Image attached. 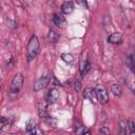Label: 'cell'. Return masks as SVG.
Returning <instances> with one entry per match:
<instances>
[{
  "label": "cell",
  "instance_id": "obj_1",
  "mask_svg": "<svg viewBox=\"0 0 135 135\" xmlns=\"http://www.w3.org/2000/svg\"><path fill=\"white\" fill-rule=\"evenodd\" d=\"M39 49H40V43H39V40L37 38V36H32L30 41H28V44H27V49H26V58H27V61L31 62L33 61L36 56L38 55L39 53Z\"/></svg>",
  "mask_w": 135,
  "mask_h": 135
},
{
  "label": "cell",
  "instance_id": "obj_2",
  "mask_svg": "<svg viewBox=\"0 0 135 135\" xmlns=\"http://www.w3.org/2000/svg\"><path fill=\"white\" fill-rule=\"evenodd\" d=\"M23 81H24L23 75L22 74H16L12 80V83H11V93L17 94L20 91V89L22 88Z\"/></svg>",
  "mask_w": 135,
  "mask_h": 135
},
{
  "label": "cell",
  "instance_id": "obj_3",
  "mask_svg": "<svg viewBox=\"0 0 135 135\" xmlns=\"http://www.w3.org/2000/svg\"><path fill=\"white\" fill-rule=\"evenodd\" d=\"M50 79H51V74H46L42 77H40L38 80H36L34 82V85H33V89L34 91H41L42 89H44L49 83H50Z\"/></svg>",
  "mask_w": 135,
  "mask_h": 135
},
{
  "label": "cell",
  "instance_id": "obj_4",
  "mask_svg": "<svg viewBox=\"0 0 135 135\" xmlns=\"http://www.w3.org/2000/svg\"><path fill=\"white\" fill-rule=\"evenodd\" d=\"M95 91H96V99H97L100 103L104 104V103H107V102L109 101L108 91L105 90L104 86H98L97 89H95Z\"/></svg>",
  "mask_w": 135,
  "mask_h": 135
},
{
  "label": "cell",
  "instance_id": "obj_5",
  "mask_svg": "<svg viewBox=\"0 0 135 135\" xmlns=\"http://www.w3.org/2000/svg\"><path fill=\"white\" fill-rule=\"evenodd\" d=\"M58 98H59V91L57 89H55V88L51 89L46 94L47 103H54V102H56L58 100Z\"/></svg>",
  "mask_w": 135,
  "mask_h": 135
},
{
  "label": "cell",
  "instance_id": "obj_6",
  "mask_svg": "<svg viewBox=\"0 0 135 135\" xmlns=\"http://www.w3.org/2000/svg\"><path fill=\"white\" fill-rule=\"evenodd\" d=\"M52 21L55 25L59 26V27H64L66 25V21L65 19L61 16V15H58V14H54L53 17H52Z\"/></svg>",
  "mask_w": 135,
  "mask_h": 135
},
{
  "label": "cell",
  "instance_id": "obj_7",
  "mask_svg": "<svg viewBox=\"0 0 135 135\" xmlns=\"http://www.w3.org/2000/svg\"><path fill=\"white\" fill-rule=\"evenodd\" d=\"M108 41L112 44H117L122 41V34L121 33H113L108 37Z\"/></svg>",
  "mask_w": 135,
  "mask_h": 135
},
{
  "label": "cell",
  "instance_id": "obj_8",
  "mask_svg": "<svg viewBox=\"0 0 135 135\" xmlns=\"http://www.w3.org/2000/svg\"><path fill=\"white\" fill-rule=\"evenodd\" d=\"M83 96H84V98H88L91 101H95V99H96V91H95V89L86 88L84 90V92H83Z\"/></svg>",
  "mask_w": 135,
  "mask_h": 135
},
{
  "label": "cell",
  "instance_id": "obj_9",
  "mask_svg": "<svg viewBox=\"0 0 135 135\" xmlns=\"http://www.w3.org/2000/svg\"><path fill=\"white\" fill-rule=\"evenodd\" d=\"M61 11H62L63 14L69 15V14H71V13L74 11V4H73L71 1L64 2V3H62V5H61Z\"/></svg>",
  "mask_w": 135,
  "mask_h": 135
},
{
  "label": "cell",
  "instance_id": "obj_10",
  "mask_svg": "<svg viewBox=\"0 0 135 135\" xmlns=\"http://www.w3.org/2000/svg\"><path fill=\"white\" fill-rule=\"evenodd\" d=\"M36 122L34 119H30L26 123V132L28 134H36L37 133V130H36Z\"/></svg>",
  "mask_w": 135,
  "mask_h": 135
},
{
  "label": "cell",
  "instance_id": "obj_11",
  "mask_svg": "<svg viewBox=\"0 0 135 135\" xmlns=\"http://www.w3.org/2000/svg\"><path fill=\"white\" fill-rule=\"evenodd\" d=\"M111 91L115 96H118V97L121 96V94H122V88L117 83H113L111 85Z\"/></svg>",
  "mask_w": 135,
  "mask_h": 135
},
{
  "label": "cell",
  "instance_id": "obj_12",
  "mask_svg": "<svg viewBox=\"0 0 135 135\" xmlns=\"http://www.w3.org/2000/svg\"><path fill=\"white\" fill-rule=\"evenodd\" d=\"M47 39H49V41H50V42L55 43V42H57V41H58V39H59V35H58V34H57V32H55L54 30H51V31L49 32Z\"/></svg>",
  "mask_w": 135,
  "mask_h": 135
},
{
  "label": "cell",
  "instance_id": "obj_13",
  "mask_svg": "<svg viewBox=\"0 0 135 135\" xmlns=\"http://www.w3.org/2000/svg\"><path fill=\"white\" fill-rule=\"evenodd\" d=\"M61 59L66 63H72L74 60V57L70 53H63V54H61Z\"/></svg>",
  "mask_w": 135,
  "mask_h": 135
},
{
  "label": "cell",
  "instance_id": "obj_14",
  "mask_svg": "<svg viewBox=\"0 0 135 135\" xmlns=\"http://www.w3.org/2000/svg\"><path fill=\"white\" fill-rule=\"evenodd\" d=\"M118 126H119V132L121 134H126L127 131H128V123H127V121H119Z\"/></svg>",
  "mask_w": 135,
  "mask_h": 135
},
{
  "label": "cell",
  "instance_id": "obj_15",
  "mask_svg": "<svg viewBox=\"0 0 135 135\" xmlns=\"http://www.w3.org/2000/svg\"><path fill=\"white\" fill-rule=\"evenodd\" d=\"M127 64L129 65V68L131 69V71H134V56L133 54H131L127 60Z\"/></svg>",
  "mask_w": 135,
  "mask_h": 135
},
{
  "label": "cell",
  "instance_id": "obj_16",
  "mask_svg": "<svg viewBox=\"0 0 135 135\" xmlns=\"http://www.w3.org/2000/svg\"><path fill=\"white\" fill-rule=\"evenodd\" d=\"M5 22H6V25H7L9 28H12V30H14V28L17 27V23H16L14 20L9 19V18H6V19H5Z\"/></svg>",
  "mask_w": 135,
  "mask_h": 135
},
{
  "label": "cell",
  "instance_id": "obj_17",
  "mask_svg": "<svg viewBox=\"0 0 135 135\" xmlns=\"http://www.w3.org/2000/svg\"><path fill=\"white\" fill-rule=\"evenodd\" d=\"M127 123H128V129L130 130V133H131V134H134V132H135V127H134V121H133V119H129V120L127 121Z\"/></svg>",
  "mask_w": 135,
  "mask_h": 135
},
{
  "label": "cell",
  "instance_id": "obj_18",
  "mask_svg": "<svg viewBox=\"0 0 135 135\" xmlns=\"http://www.w3.org/2000/svg\"><path fill=\"white\" fill-rule=\"evenodd\" d=\"M75 132H76L77 134H89V133H90V131H89L85 127H79L78 129L75 130Z\"/></svg>",
  "mask_w": 135,
  "mask_h": 135
},
{
  "label": "cell",
  "instance_id": "obj_19",
  "mask_svg": "<svg viewBox=\"0 0 135 135\" xmlns=\"http://www.w3.org/2000/svg\"><path fill=\"white\" fill-rule=\"evenodd\" d=\"M80 89H81V83H80L79 80H76L75 81V90L77 92H80Z\"/></svg>",
  "mask_w": 135,
  "mask_h": 135
},
{
  "label": "cell",
  "instance_id": "obj_20",
  "mask_svg": "<svg viewBox=\"0 0 135 135\" xmlns=\"http://www.w3.org/2000/svg\"><path fill=\"white\" fill-rule=\"evenodd\" d=\"M100 133H104V134H110V130L107 127H102L100 129Z\"/></svg>",
  "mask_w": 135,
  "mask_h": 135
},
{
  "label": "cell",
  "instance_id": "obj_21",
  "mask_svg": "<svg viewBox=\"0 0 135 135\" xmlns=\"http://www.w3.org/2000/svg\"><path fill=\"white\" fill-rule=\"evenodd\" d=\"M8 120H9V119H8L7 117H1V118H0V122H2V123H4V124H5V123H8Z\"/></svg>",
  "mask_w": 135,
  "mask_h": 135
},
{
  "label": "cell",
  "instance_id": "obj_22",
  "mask_svg": "<svg viewBox=\"0 0 135 135\" xmlns=\"http://www.w3.org/2000/svg\"><path fill=\"white\" fill-rule=\"evenodd\" d=\"M77 2H78V3H80V4H82V5H84V4H85V0H77Z\"/></svg>",
  "mask_w": 135,
  "mask_h": 135
},
{
  "label": "cell",
  "instance_id": "obj_23",
  "mask_svg": "<svg viewBox=\"0 0 135 135\" xmlns=\"http://www.w3.org/2000/svg\"><path fill=\"white\" fill-rule=\"evenodd\" d=\"M0 90H1V82H0Z\"/></svg>",
  "mask_w": 135,
  "mask_h": 135
}]
</instances>
